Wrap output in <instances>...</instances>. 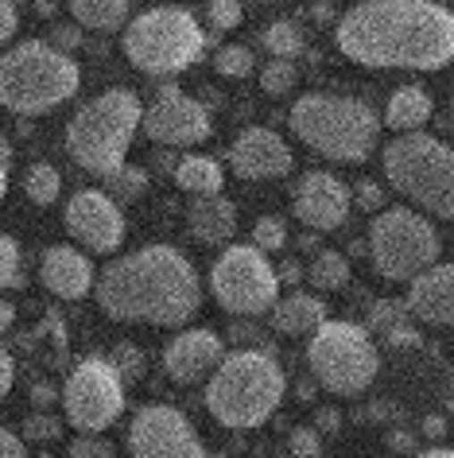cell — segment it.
Returning <instances> with one entry per match:
<instances>
[{"label": "cell", "mask_w": 454, "mask_h": 458, "mask_svg": "<svg viewBox=\"0 0 454 458\" xmlns=\"http://www.w3.org/2000/svg\"><path fill=\"white\" fill-rule=\"evenodd\" d=\"M334 43L373 71H439L454 63V13L435 0H361L338 20Z\"/></svg>", "instance_id": "1"}, {"label": "cell", "mask_w": 454, "mask_h": 458, "mask_svg": "<svg viewBox=\"0 0 454 458\" xmlns=\"http://www.w3.org/2000/svg\"><path fill=\"white\" fill-rule=\"evenodd\" d=\"M94 300L113 323L187 327L202 307V280L175 245H144L101 268Z\"/></svg>", "instance_id": "2"}, {"label": "cell", "mask_w": 454, "mask_h": 458, "mask_svg": "<svg viewBox=\"0 0 454 458\" xmlns=\"http://www.w3.org/2000/svg\"><path fill=\"white\" fill-rule=\"evenodd\" d=\"M283 396H288V377L268 350H233L206 377V408L230 431L265 428Z\"/></svg>", "instance_id": "3"}, {"label": "cell", "mask_w": 454, "mask_h": 458, "mask_svg": "<svg viewBox=\"0 0 454 458\" xmlns=\"http://www.w3.org/2000/svg\"><path fill=\"white\" fill-rule=\"evenodd\" d=\"M291 132L315 156L334 164H366L381 140V117L373 106L342 94H307L291 106Z\"/></svg>", "instance_id": "4"}, {"label": "cell", "mask_w": 454, "mask_h": 458, "mask_svg": "<svg viewBox=\"0 0 454 458\" xmlns=\"http://www.w3.org/2000/svg\"><path fill=\"white\" fill-rule=\"evenodd\" d=\"M78 86L82 71L66 51L51 43H16L0 55V106L20 117H43V113L66 106Z\"/></svg>", "instance_id": "5"}, {"label": "cell", "mask_w": 454, "mask_h": 458, "mask_svg": "<svg viewBox=\"0 0 454 458\" xmlns=\"http://www.w3.org/2000/svg\"><path fill=\"white\" fill-rule=\"evenodd\" d=\"M144 106L132 89H105V94L89 98L82 109L66 124V152L89 175H113L124 167V156L140 132Z\"/></svg>", "instance_id": "6"}, {"label": "cell", "mask_w": 454, "mask_h": 458, "mask_svg": "<svg viewBox=\"0 0 454 458\" xmlns=\"http://www.w3.org/2000/svg\"><path fill=\"white\" fill-rule=\"evenodd\" d=\"M384 179L419 214L454 222V148L427 132H404L384 144Z\"/></svg>", "instance_id": "7"}, {"label": "cell", "mask_w": 454, "mask_h": 458, "mask_svg": "<svg viewBox=\"0 0 454 458\" xmlns=\"http://www.w3.org/2000/svg\"><path fill=\"white\" fill-rule=\"evenodd\" d=\"M124 59L144 74H179L195 66L206 51V31L195 13L179 4H160L124 24Z\"/></svg>", "instance_id": "8"}, {"label": "cell", "mask_w": 454, "mask_h": 458, "mask_svg": "<svg viewBox=\"0 0 454 458\" xmlns=\"http://www.w3.org/2000/svg\"><path fill=\"white\" fill-rule=\"evenodd\" d=\"M366 249L377 276L392 284H412L419 272L442 260V237L435 222L412 206H389L373 217Z\"/></svg>", "instance_id": "9"}, {"label": "cell", "mask_w": 454, "mask_h": 458, "mask_svg": "<svg viewBox=\"0 0 454 458\" xmlns=\"http://www.w3.org/2000/svg\"><path fill=\"white\" fill-rule=\"evenodd\" d=\"M307 369L334 396H361L381 373V350L361 323H326L311 335Z\"/></svg>", "instance_id": "10"}, {"label": "cell", "mask_w": 454, "mask_h": 458, "mask_svg": "<svg viewBox=\"0 0 454 458\" xmlns=\"http://www.w3.org/2000/svg\"><path fill=\"white\" fill-rule=\"evenodd\" d=\"M210 292L222 311L256 318L276 307L280 276L268 253H260L256 245H225V253L210 268Z\"/></svg>", "instance_id": "11"}, {"label": "cell", "mask_w": 454, "mask_h": 458, "mask_svg": "<svg viewBox=\"0 0 454 458\" xmlns=\"http://www.w3.org/2000/svg\"><path fill=\"white\" fill-rule=\"evenodd\" d=\"M63 416L74 431L101 435L124 411V381L109 358H82L63 385Z\"/></svg>", "instance_id": "12"}, {"label": "cell", "mask_w": 454, "mask_h": 458, "mask_svg": "<svg viewBox=\"0 0 454 458\" xmlns=\"http://www.w3.org/2000/svg\"><path fill=\"white\" fill-rule=\"evenodd\" d=\"M132 458H210L195 423L172 404H144L129 423Z\"/></svg>", "instance_id": "13"}, {"label": "cell", "mask_w": 454, "mask_h": 458, "mask_svg": "<svg viewBox=\"0 0 454 458\" xmlns=\"http://www.w3.org/2000/svg\"><path fill=\"white\" fill-rule=\"evenodd\" d=\"M140 129L147 140L160 148H195L210 140L214 124H210V109L198 98L183 94L179 86H164L152 106H144Z\"/></svg>", "instance_id": "14"}, {"label": "cell", "mask_w": 454, "mask_h": 458, "mask_svg": "<svg viewBox=\"0 0 454 458\" xmlns=\"http://www.w3.org/2000/svg\"><path fill=\"white\" fill-rule=\"evenodd\" d=\"M63 217H66V233H71L86 253H117L124 233H129L124 210L105 191H78L74 199L66 202Z\"/></svg>", "instance_id": "15"}, {"label": "cell", "mask_w": 454, "mask_h": 458, "mask_svg": "<svg viewBox=\"0 0 454 458\" xmlns=\"http://www.w3.org/2000/svg\"><path fill=\"white\" fill-rule=\"evenodd\" d=\"M291 210L315 233H334L354 210V194L331 171H307L291 191Z\"/></svg>", "instance_id": "16"}, {"label": "cell", "mask_w": 454, "mask_h": 458, "mask_svg": "<svg viewBox=\"0 0 454 458\" xmlns=\"http://www.w3.org/2000/svg\"><path fill=\"white\" fill-rule=\"evenodd\" d=\"M230 167L237 179L245 182H265V179H283L295 167V152L280 132L272 129H241L237 140L230 144Z\"/></svg>", "instance_id": "17"}, {"label": "cell", "mask_w": 454, "mask_h": 458, "mask_svg": "<svg viewBox=\"0 0 454 458\" xmlns=\"http://www.w3.org/2000/svg\"><path fill=\"white\" fill-rule=\"evenodd\" d=\"M225 338L206 327H187L164 346V373L175 385H202L225 358Z\"/></svg>", "instance_id": "18"}, {"label": "cell", "mask_w": 454, "mask_h": 458, "mask_svg": "<svg viewBox=\"0 0 454 458\" xmlns=\"http://www.w3.org/2000/svg\"><path fill=\"white\" fill-rule=\"evenodd\" d=\"M39 280L55 300H66V303H78L94 292V265L82 249H71V245H51L39 260Z\"/></svg>", "instance_id": "19"}, {"label": "cell", "mask_w": 454, "mask_h": 458, "mask_svg": "<svg viewBox=\"0 0 454 458\" xmlns=\"http://www.w3.org/2000/svg\"><path fill=\"white\" fill-rule=\"evenodd\" d=\"M408 311L419 323L454 327V265H431L408 284Z\"/></svg>", "instance_id": "20"}, {"label": "cell", "mask_w": 454, "mask_h": 458, "mask_svg": "<svg viewBox=\"0 0 454 458\" xmlns=\"http://www.w3.org/2000/svg\"><path fill=\"white\" fill-rule=\"evenodd\" d=\"M187 229L198 245H230L237 233V206L222 194H202L187 206Z\"/></svg>", "instance_id": "21"}, {"label": "cell", "mask_w": 454, "mask_h": 458, "mask_svg": "<svg viewBox=\"0 0 454 458\" xmlns=\"http://www.w3.org/2000/svg\"><path fill=\"white\" fill-rule=\"evenodd\" d=\"M326 318H331L326 303L311 292H291L272 307V327H276V335H283V338H311Z\"/></svg>", "instance_id": "22"}, {"label": "cell", "mask_w": 454, "mask_h": 458, "mask_svg": "<svg viewBox=\"0 0 454 458\" xmlns=\"http://www.w3.org/2000/svg\"><path fill=\"white\" fill-rule=\"evenodd\" d=\"M431 113H435V101H431V94L424 86H400V89H392L381 124H389L392 132L404 136V132L424 129V124L431 121Z\"/></svg>", "instance_id": "23"}, {"label": "cell", "mask_w": 454, "mask_h": 458, "mask_svg": "<svg viewBox=\"0 0 454 458\" xmlns=\"http://www.w3.org/2000/svg\"><path fill=\"white\" fill-rule=\"evenodd\" d=\"M172 179L179 191L195 194V199H202V194H222L225 187V167L218 164L214 156H183L179 164L172 167Z\"/></svg>", "instance_id": "24"}, {"label": "cell", "mask_w": 454, "mask_h": 458, "mask_svg": "<svg viewBox=\"0 0 454 458\" xmlns=\"http://www.w3.org/2000/svg\"><path fill=\"white\" fill-rule=\"evenodd\" d=\"M66 13L86 31H121L129 20V0H66Z\"/></svg>", "instance_id": "25"}, {"label": "cell", "mask_w": 454, "mask_h": 458, "mask_svg": "<svg viewBox=\"0 0 454 458\" xmlns=\"http://www.w3.org/2000/svg\"><path fill=\"white\" fill-rule=\"evenodd\" d=\"M303 276H307L315 292H338L349 284V257L338 253V249H319Z\"/></svg>", "instance_id": "26"}, {"label": "cell", "mask_w": 454, "mask_h": 458, "mask_svg": "<svg viewBox=\"0 0 454 458\" xmlns=\"http://www.w3.org/2000/svg\"><path fill=\"white\" fill-rule=\"evenodd\" d=\"M260 47H265L272 59H288L295 63L303 51H307V36L295 20H272V24L260 31Z\"/></svg>", "instance_id": "27"}, {"label": "cell", "mask_w": 454, "mask_h": 458, "mask_svg": "<svg viewBox=\"0 0 454 458\" xmlns=\"http://www.w3.org/2000/svg\"><path fill=\"white\" fill-rule=\"evenodd\" d=\"M24 194L36 206H55L59 202V194H63V175H59V167L47 164V159H39V164H31L28 167V175H24Z\"/></svg>", "instance_id": "28"}, {"label": "cell", "mask_w": 454, "mask_h": 458, "mask_svg": "<svg viewBox=\"0 0 454 458\" xmlns=\"http://www.w3.org/2000/svg\"><path fill=\"white\" fill-rule=\"evenodd\" d=\"M105 194L113 202H140L144 194H147V171L144 167H132V164H124V167H117L113 175H105Z\"/></svg>", "instance_id": "29"}, {"label": "cell", "mask_w": 454, "mask_h": 458, "mask_svg": "<svg viewBox=\"0 0 454 458\" xmlns=\"http://www.w3.org/2000/svg\"><path fill=\"white\" fill-rule=\"evenodd\" d=\"M214 71L222 78H233V82H241L256 71V55L253 47H245V43H225V47L214 55Z\"/></svg>", "instance_id": "30"}, {"label": "cell", "mask_w": 454, "mask_h": 458, "mask_svg": "<svg viewBox=\"0 0 454 458\" xmlns=\"http://www.w3.org/2000/svg\"><path fill=\"white\" fill-rule=\"evenodd\" d=\"M396 327H412V311H408L404 300H377L369 307V335H389Z\"/></svg>", "instance_id": "31"}, {"label": "cell", "mask_w": 454, "mask_h": 458, "mask_svg": "<svg viewBox=\"0 0 454 458\" xmlns=\"http://www.w3.org/2000/svg\"><path fill=\"white\" fill-rule=\"evenodd\" d=\"M295 82H299V66L288 59H272L265 71H260V86H265V94H272V98L291 94Z\"/></svg>", "instance_id": "32"}, {"label": "cell", "mask_w": 454, "mask_h": 458, "mask_svg": "<svg viewBox=\"0 0 454 458\" xmlns=\"http://www.w3.org/2000/svg\"><path fill=\"white\" fill-rule=\"evenodd\" d=\"M253 245L260 253H280L283 245H288V225H283V217H256L253 222Z\"/></svg>", "instance_id": "33"}, {"label": "cell", "mask_w": 454, "mask_h": 458, "mask_svg": "<svg viewBox=\"0 0 454 458\" xmlns=\"http://www.w3.org/2000/svg\"><path fill=\"white\" fill-rule=\"evenodd\" d=\"M109 361H113V369L121 373V381H124V388L129 385H136L144 377V353L132 346V342H121L117 350L109 353Z\"/></svg>", "instance_id": "34"}, {"label": "cell", "mask_w": 454, "mask_h": 458, "mask_svg": "<svg viewBox=\"0 0 454 458\" xmlns=\"http://www.w3.org/2000/svg\"><path fill=\"white\" fill-rule=\"evenodd\" d=\"M24 439H31V443H55V439H63V420L51 416L47 408L31 411V416L24 420Z\"/></svg>", "instance_id": "35"}, {"label": "cell", "mask_w": 454, "mask_h": 458, "mask_svg": "<svg viewBox=\"0 0 454 458\" xmlns=\"http://www.w3.org/2000/svg\"><path fill=\"white\" fill-rule=\"evenodd\" d=\"M214 31H233L245 20V0H210L206 4Z\"/></svg>", "instance_id": "36"}, {"label": "cell", "mask_w": 454, "mask_h": 458, "mask_svg": "<svg viewBox=\"0 0 454 458\" xmlns=\"http://www.w3.org/2000/svg\"><path fill=\"white\" fill-rule=\"evenodd\" d=\"M288 451H291V458H323V435L311 428V423H303V428H291V435H288Z\"/></svg>", "instance_id": "37"}, {"label": "cell", "mask_w": 454, "mask_h": 458, "mask_svg": "<svg viewBox=\"0 0 454 458\" xmlns=\"http://www.w3.org/2000/svg\"><path fill=\"white\" fill-rule=\"evenodd\" d=\"M20 284V245L16 237L0 233V292Z\"/></svg>", "instance_id": "38"}, {"label": "cell", "mask_w": 454, "mask_h": 458, "mask_svg": "<svg viewBox=\"0 0 454 458\" xmlns=\"http://www.w3.org/2000/svg\"><path fill=\"white\" fill-rule=\"evenodd\" d=\"M349 194H354V206L357 210H366V214H381L384 210V187L381 182H373V179H361L349 187Z\"/></svg>", "instance_id": "39"}, {"label": "cell", "mask_w": 454, "mask_h": 458, "mask_svg": "<svg viewBox=\"0 0 454 458\" xmlns=\"http://www.w3.org/2000/svg\"><path fill=\"white\" fill-rule=\"evenodd\" d=\"M113 454H117V446L101 439V435H78L71 443V458H113Z\"/></svg>", "instance_id": "40"}, {"label": "cell", "mask_w": 454, "mask_h": 458, "mask_svg": "<svg viewBox=\"0 0 454 458\" xmlns=\"http://www.w3.org/2000/svg\"><path fill=\"white\" fill-rule=\"evenodd\" d=\"M230 338L241 342V350H268V338L260 335L253 323H233V327H230ZM268 353H272V350H268Z\"/></svg>", "instance_id": "41"}, {"label": "cell", "mask_w": 454, "mask_h": 458, "mask_svg": "<svg viewBox=\"0 0 454 458\" xmlns=\"http://www.w3.org/2000/svg\"><path fill=\"white\" fill-rule=\"evenodd\" d=\"M51 47H59L66 55H71L74 47H82V28H78V24H59L51 31Z\"/></svg>", "instance_id": "42"}, {"label": "cell", "mask_w": 454, "mask_h": 458, "mask_svg": "<svg viewBox=\"0 0 454 458\" xmlns=\"http://www.w3.org/2000/svg\"><path fill=\"white\" fill-rule=\"evenodd\" d=\"M384 443H389V451H392V454H416V451H419V435H416V431H408V428H392Z\"/></svg>", "instance_id": "43"}, {"label": "cell", "mask_w": 454, "mask_h": 458, "mask_svg": "<svg viewBox=\"0 0 454 458\" xmlns=\"http://www.w3.org/2000/svg\"><path fill=\"white\" fill-rule=\"evenodd\" d=\"M13 385H16V358H13V350L0 342V400L13 393Z\"/></svg>", "instance_id": "44"}, {"label": "cell", "mask_w": 454, "mask_h": 458, "mask_svg": "<svg viewBox=\"0 0 454 458\" xmlns=\"http://www.w3.org/2000/svg\"><path fill=\"white\" fill-rule=\"evenodd\" d=\"M0 458H28V446H24V435L8 431L0 423Z\"/></svg>", "instance_id": "45"}, {"label": "cell", "mask_w": 454, "mask_h": 458, "mask_svg": "<svg viewBox=\"0 0 454 458\" xmlns=\"http://www.w3.org/2000/svg\"><path fill=\"white\" fill-rule=\"evenodd\" d=\"M16 28H20L16 4H13V0H0V43L13 39V36H16Z\"/></svg>", "instance_id": "46"}, {"label": "cell", "mask_w": 454, "mask_h": 458, "mask_svg": "<svg viewBox=\"0 0 454 458\" xmlns=\"http://www.w3.org/2000/svg\"><path fill=\"white\" fill-rule=\"evenodd\" d=\"M311 428L326 439V435H338V431H342V416H338L334 408H319V411H315V423H311Z\"/></svg>", "instance_id": "47"}, {"label": "cell", "mask_w": 454, "mask_h": 458, "mask_svg": "<svg viewBox=\"0 0 454 458\" xmlns=\"http://www.w3.org/2000/svg\"><path fill=\"white\" fill-rule=\"evenodd\" d=\"M8 179H13V144L0 132V202H4V194H8Z\"/></svg>", "instance_id": "48"}, {"label": "cell", "mask_w": 454, "mask_h": 458, "mask_svg": "<svg viewBox=\"0 0 454 458\" xmlns=\"http://www.w3.org/2000/svg\"><path fill=\"white\" fill-rule=\"evenodd\" d=\"M384 346H392V350H404V346H419V335H416V327H396L384 335Z\"/></svg>", "instance_id": "49"}, {"label": "cell", "mask_w": 454, "mask_h": 458, "mask_svg": "<svg viewBox=\"0 0 454 458\" xmlns=\"http://www.w3.org/2000/svg\"><path fill=\"white\" fill-rule=\"evenodd\" d=\"M419 431H424L431 443H439L442 435L450 431V423H447V416H439V411H431V416H424V423H419Z\"/></svg>", "instance_id": "50"}, {"label": "cell", "mask_w": 454, "mask_h": 458, "mask_svg": "<svg viewBox=\"0 0 454 458\" xmlns=\"http://www.w3.org/2000/svg\"><path fill=\"white\" fill-rule=\"evenodd\" d=\"M63 396V388H55L51 381H39V385H31V400H36L39 408H51L55 400Z\"/></svg>", "instance_id": "51"}, {"label": "cell", "mask_w": 454, "mask_h": 458, "mask_svg": "<svg viewBox=\"0 0 454 458\" xmlns=\"http://www.w3.org/2000/svg\"><path fill=\"white\" fill-rule=\"evenodd\" d=\"M392 416H396V408L389 404V400H377L373 408L361 411V420H373V423H384V420H392Z\"/></svg>", "instance_id": "52"}, {"label": "cell", "mask_w": 454, "mask_h": 458, "mask_svg": "<svg viewBox=\"0 0 454 458\" xmlns=\"http://www.w3.org/2000/svg\"><path fill=\"white\" fill-rule=\"evenodd\" d=\"M13 323H16V303L0 295V335H8V330H13Z\"/></svg>", "instance_id": "53"}, {"label": "cell", "mask_w": 454, "mask_h": 458, "mask_svg": "<svg viewBox=\"0 0 454 458\" xmlns=\"http://www.w3.org/2000/svg\"><path fill=\"white\" fill-rule=\"evenodd\" d=\"M311 16H315V24H331V20H334V4H331V0H315Z\"/></svg>", "instance_id": "54"}, {"label": "cell", "mask_w": 454, "mask_h": 458, "mask_svg": "<svg viewBox=\"0 0 454 458\" xmlns=\"http://www.w3.org/2000/svg\"><path fill=\"white\" fill-rule=\"evenodd\" d=\"M276 276H280L283 284H299V280H303V268H299V265H295V260H283V265H280V272H276Z\"/></svg>", "instance_id": "55"}, {"label": "cell", "mask_w": 454, "mask_h": 458, "mask_svg": "<svg viewBox=\"0 0 454 458\" xmlns=\"http://www.w3.org/2000/svg\"><path fill=\"white\" fill-rule=\"evenodd\" d=\"M412 458H454L450 446H427V451H416Z\"/></svg>", "instance_id": "56"}, {"label": "cell", "mask_w": 454, "mask_h": 458, "mask_svg": "<svg viewBox=\"0 0 454 458\" xmlns=\"http://www.w3.org/2000/svg\"><path fill=\"white\" fill-rule=\"evenodd\" d=\"M299 249H307V253H319V233H315V229H307V233L299 237Z\"/></svg>", "instance_id": "57"}, {"label": "cell", "mask_w": 454, "mask_h": 458, "mask_svg": "<svg viewBox=\"0 0 454 458\" xmlns=\"http://www.w3.org/2000/svg\"><path fill=\"white\" fill-rule=\"evenodd\" d=\"M295 396H299V400H311V396H315V385H311V381H299V388H295Z\"/></svg>", "instance_id": "58"}, {"label": "cell", "mask_w": 454, "mask_h": 458, "mask_svg": "<svg viewBox=\"0 0 454 458\" xmlns=\"http://www.w3.org/2000/svg\"><path fill=\"white\" fill-rule=\"evenodd\" d=\"M39 13H43V16H51V13H55V0H39Z\"/></svg>", "instance_id": "59"}, {"label": "cell", "mask_w": 454, "mask_h": 458, "mask_svg": "<svg viewBox=\"0 0 454 458\" xmlns=\"http://www.w3.org/2000/svg\"><path fill=\"white\" fill-rule=\"evenodd\" d=\"M248 4H276V0H248Z\"/></svg>", "instance_id": "60"}]
</instances>
